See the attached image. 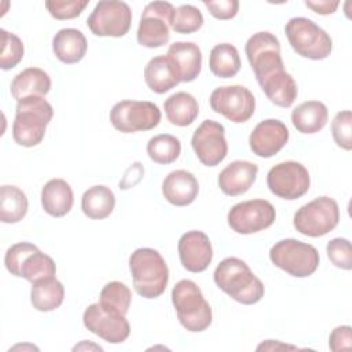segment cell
<instances>
[{
  "instance_id": "obj_1",
  "label": "cell",
  "mask_w": 352,
  "mask_h": 352,
  "mask_svg": "<svg viewBox=\"0 0 352 352\" xmlns=\"http://www.w3.org/2000/svg\"><path fill=\"white\" fill-rule=\"evenodd\" d=\"M213 279L220 290L245 305L258 302L265 293L263 282L253 274L250 267L238 257L221 260L214 270Z\"/></svg>"
},
{
  "instance_id": "obj_2",
  "label": "cell",
  "mask_w": 352,
  "mask_h": 352,
  "mask_svg": "<svg viewBox=\"0 0 352 352\" xmlns=\"http://www.w3.org/2000/svg\"><path fill=\"white\" fill-rule=\"evenodd\" d=\"M129 271L136 293L144 298L160 297L169 280V270L161 253L153 248H139L129 256Z\"/></svg>"
},
{
  "instance_id": "obj_3",
  "label": "cell",
  "mask_w": 352,
  "mask_h": 352,
  "mask_svg": "<svg viewBox=\"0 0 352 352\" xmlns=\"http://www.w3.org/2000/svg\"><path fill=\"white\" fill-rule=\"evenodd\" d=\"M54 109L44 96H30L16 103L12 138L22 147H34L44 139Z\"/></svg>"
},
{
  "instance_id": "obj_4",
  "label": "cell",
  "mask_w": 352,
  "mask_h": 352,
  "mask_svg": "<svg viewBox=\"0 0 352 352\" xmlns=\"http://www.w3.org/2000/svg\"><path fill=\"white\" fill-rule=\"evenodd\" d=\"M170 297L177 319L186 330L199 333L210 326L213 318L212 308L194 280H179L173 286Z\"/></svg>"
},
{
  "instance_id": "obj_5",
  "label": "cell",
  "mask_w": 352,
  "mask_h": 352,
  "mask_svg": "<svg viewBox=\"0 0 352 352\" xmlns=\"http://www.w3.org/2000/svg\"><path fill=\"white\" fill-rule=\"evenodd\" d=\"M285 33L294 52L302 58L322 60L333 51L331 37L309 18H292L285 26Z\"/></svg>"
},
{
  "instance_id": "obj_6",
  "label": "cell",
  "mask_w": 352,
  "mask_h": 352,
  "mask_svg": "<svg viewBox=\"0 0 352 352\" xmlns=\"http://www.w3.org/2000/svg\"><path fill=\"white\" fill-rule=\"evenodd\" d=\"M4 264L11 275L25 278L32 283L56 274L52 257L40 252L30 242H18L10 246L4 256Z\"/></svg>"
},
{
  "instance_id": "obj_7",
  "label": "cell",
  "mask_w": 352,
  "mask_h": 352,
  "mask_svg": "<svg viewBox=\"0 0 352 352\" xmlns=\"http://www.w3.org/2000/svg\"><path fill=\"white\" fill-rule=\"evenodd\" d=\"M272 264L292 276L307 278L312 275L320 261L315 246L294 238H286L276 242L270 250Z\"/></svg>"
},
{
  "instance_id": "obj_8",
  "label": "cell",
  "mask_w": 352,
  "mask_h": 352,
  "mask_svg": "<svg viewBox=\"0 0 352 352\" xmlns=\"http://www.w3.org/2000/svg\"><path fill=\"white\" fill-rule=\"evenodd\" d=\"M340 221L338 204L330 197H318L302 205L293 217L294 228L311 238H319L333 231Z\"/></svg>"
},
{
  "instance_id": "obj_9",
  "label": "cell",
  "mask_w": 352,
  "mask_h": 352,
  "mask_svg": "<svg viewBox=\"0 0 352 352\" xmlns=\"http://www.w3.org/2000/svg\"><path fill=\"white\" fill-rule=\"evenodd\" d=\"M161 121L160 107L147 100H121L110 110L111 125L122 133L154 129Z\"/></svg>"
},
{
  "instance_id": "obj_10",
  "label": "cell",
  "mask_w": 352,
  "mask_h": 352,
  "mask_svg": "<svg viewBox=\"0 0 352 352\" xmlns=\"http://www.w3.org/2000/svg\"><path fill=\"white\" fill-rule=\"evenodd\" d=\"M175 7L168 1L148 3L140 16L136 38L147 48H160L169 41L170 23Z\"/></svg>"
},
{
  "instance_id": "obj_11",
  "label": "cell",
  "mask_w": 352,
  "mask_h": 352,
  "mask_svg": "<svg viewBox=\"0 0 352 352\" xmlns=\"http://www.w3.org/2000/svg\"><path fill=\"white\" fill-rule=\"evenodd\" d=\"M132 23V11L125 1H99L87 18V26L99 37H122Z\"/></svg>"
},
{
  "instance_id": "obj_12",
  "label": "cell",
  "mask_w": 352,
  "mask_h": 352,
  "mask_svg": "<svg viewBox=\"0 0 352 352\" xmlns=\"http://www.w3.org/2000/svg\"><path fill=\"white\" fill-rule=\"evenodd\" d=\"M245 52L257 82L285 69L280 56V43L278 37L270 32H258L250 36L246 41Z\"/></svg>"
},
{
  "instance_id": "obj_13",
  "label": "cell",
  "mask_w": 352,
  "mask_h": 352,
  "mask_svg": "<svg viewBox=\"0 0 352 352\" xmlns=\"http://www.w3.org/2000/svg\"><path fill=\"white\" fill-rule=\"evenodd\" d=\"M212 110L227 120L241 124L250 120L256 110V99L243 85H223L212 91L209 96Z\"/></svg>"
},
{
  "instance_id": "obj_14",
  "label": "cell",
  "mask_w": 352,
  "mask_h": 352,
  "mask_svg": "<svg viewBox=\"0 0 352 352\" xmlns=\"http://www.w3.org/2000/svg\"><path fill=\"white\" fill-rule=\"evenodd\" d=\"M267 186L274 195L293 201L308 192L311 186L309 172L297 161H283L270 169Z\"/></svg>"
},
{
  "instance_id": "obj_15",
  "label": "cell",
  "mask_w": 352,
  "mask_h": 352,
  "mask_svg": "<svg viewBox=\"0 0 352 352\" xmlns=\"http://www.w3.org/2000/svg\"><path fill=\"white\" fill-rule=\"evenodd\" d=\"M275 217L276 212L270 201L250 199L234 205L227 214V221L236 234L249 235L271 227Z\"/></svg>"
},
{
  "instance_id": "obj_16",
  "label": "cell",
  "mask_w": 352,
  "mask_h": 352,
  "mask_svg": "<svg viewBox=\"0 0 352 352\" xmlns=\"http://www.w3.org/2000/svg\"><path fill=\"white\" fill-rule=\"evenodd\" d=\"M191 146L197 158L204 165H219L228 153L224 125L213 120L202 121V124L192 133Z\"/></svg>"
},
{
  "instance_id": "obj_17",
  "label": "cell",
  "mask_w": 352,
  "mask_h": 352,
  "mask_svg": "<svg viewBox=\"0 0 352 352\" xmlns=\"http://www.w3.org/2000/svg\"><path fill=\"white\" fill-rule=\"evenodd\" d=\"M82 322L91 333L110 344L124 342L131 333V326L125 316L106 311L99 302L85 308Z\"/></svg>"
},
{
  "instance_id": "obj_18",
  "label": "cell",
  "mask_w": 352,
  "mask_h": 352,
  "mask_svg": "<svg viewBox=\"0 0 352 352\" xmlns=\"http://www.w3.org/2000/svg\"><path fill=\"white\" fill-rule=\"evenodd\" d=\"M182 265L190 272L205 271L213 258V248L209 236L198 230L183 234L177 243Z\"/></svg>"
},
{
  "instance_id": "obj_19",
  "label": "cell",
  "mask_w": 352,
  "mask_h": 352,
  "mask_svg": "<svg viewBox=\"0 0 352 352\" xmlns=\"http://www.w3.org/2000/svg\"><path fill=\"white\" fill-rule=\"evenodd\" d=\"M287 140V126L279 120L268 118L254 126L249 136V146L257 157L271 158L286 146Z\"/></svg>"
},
{
  "instance_id": "obj_20",
  "label": "cell",
  "mask_w": 352,
  "mask_h": 352,
  "mask_svg": "<svg viewBox=\"0 0 352 352\" xmlns=\"http://www.w3.org/2000/svg\"><path fill=\"white\" fill-rule=\"evenodd\" d=\"M166 58L182 82L194 81L202 69L201 48L191 41H175L166 52Z\"/></svg>"
},
{
  "instance_id": "obj_21",
  "label": "cell",
  "mask_w": 352,
  "mask_h": 352,
  "mask_svg": "<svg viewBox=\"0 0 352 352\" xmlns=\"http://www.w3.org/2000/svg\"><path fill=\"white\" fill-rule=\"evenodd\" d=\"M258 166L250 161H232L228 164L217 177L220 190L228 197H238L249 191L256 182Z\"/></svg>"
},
{
  "instance_id": "obj_22",
  "label": "cell",
  "mask_w": 352,
  "mask_h": 352,
  "mask_svg": "<svg viewBox=\"0 0 352 352\" xmlns=\"http://www.w3.org/2000/svg\"><path fill=\"white\" fill-rule=\"evenodd\" d=\"M199 192L197 177L184 169H177L164 179L162 194L164 198L175 206L191 205Z\"/></svg>"
},
{
  "instance_id": "obj_23",
  "label": "cell",
  "mask_w": 352,
  "mask_h": 352,
  "mask_svg": "<svg viewBox=\"0 0 352 352\" xmlns=\"http://www.w3.org/2000/svg\"><path fill=\"white\" fill-rule=\"evenodd\" d=\"M51 89L50 74L40 67H28L19 72L11 81V95L16 102L30 96H45Z\"/></svg>"
},
{
  "instance_id": "obj_24",
  "label": "cell",
  "mask_w": 352,
  "mask_h": 352,
  "mask_svg": "<svg viewBox=\"0 0 352 352\" xmlns=\"http://www.w3.org/2000/svg\"><path fill=\"white\" fill-rule=\"evenodd\" d=\"M74 202L70 184L63 179H51L41 188V206L45 213L54 217L67 214Z\"/></svg>"
},
{
  "instance_id": "obj_25",
  "label": "cell",
  "mask_w": 352,
  "mask_h": 352,
  "mask_svg": "<svg viewBox=\"0 0 352 352\" xmlns=\"http://www.w3.org/2000/svg\"><path fill=\"white\" fill-rule=\"evenodd\" d=\"M88 43L81 30L74 28L60 29L52 38V51L55 56L66 63H77L87 54Z\"/></svg>"
},
{
  "instance_id": "obj_26",
  "label": "cell",
  "mask_w": 352,
  "mask_h": 352,
  "mask_svg": "<svg viewBox=\"0 0 352 352\" xmlns=\"http://www.w3.org/2000/svg\"><path fill=\"white\" fill-rule=\"evenodd\" d=\"M265 96L279 107H290L297 99L298 88L292 77L285 69L275 72L267 78L258 82Z\"/></svg>"
},
{
  "instance_id": "obj_27",
  "label": "cell",
  "mask_w": 352,
  "mask_h": 352,
  "mask_svg": "<svg viewBox=\"0 0 352 352\" xmlns=\"http://www.w3.org/2000/svg\"><path fill=\"white\" fill-rule=\"evenodd\" d=\"M329 120V110L319 100H307L292 111L293 126L301 133H316L322 131Z\"/></svg>"
},
{
  "instance_id": "obj_28",
  "label": "cell",
  "mask_w": 352,
  "mask_h": 352,
  "mask_svg": "<svg viewBox=\"0 0 352 352\" xmlns=\"http://www.w3.org/2000/svg\"><path fill=\"white\" fill-rule=\"evenodd\" d=\"M65 298V287L60 280L47 276L32 283L30 301L33 308L40 312H50L59 308Z\"/></svg>"
},
{
  "instance_id": "obj_29",
  "label": "cell",
  "mask_w": 352,
  "mask_h": 352,
  "mask_svg": "<svg viewBox=\"0 0 352 352\" xmlns=\"http://www.w3.org/2000/svg\"><path fill=\"white\" fill-rule=\"evenodd\" d=\"M168 121L176 126L191 125L199 114L197 99L188 92H176L164 102Z\"/></svg>"
},
{
  "instance_id": "obj_30",
  "label": "cell",
  "mask_w": 352,
  "mask_h": 352,
  "mask_svg": "<svg viewBox=\"0 0 352 352\" xmlns=\"http://www.w3.org/2000/svg\"><path fill=\"white\" fill-rule=\"evenodd\" d=\"M116 206V195L114 192L103 186H92L89 187L81 198V209L84 214L92 220H102L109 217Z\"/></svg>"
},
{
  "instance_id": "obj_31",
  "label": "cell",
  "mask_w": 352,
  "mask_h": 352,
  "mask_svg": "<svg viewBox=\"0 0 352 352\" xmlns=\"http://www.w3.org/2000/svg\"><path fill=\"white\" fill-rule=\"evenodd\" d=\"M144 81L155 94H165L180 82L166 55L154 56L147 62L144 67Z\"/></svg>"
},
{
  "instance_id": "obj_32",
  "label": "cell",
  "mask_w": 352,
  "mask_h": 352,
  "mask_svg": "<svg viewBox=\"0 0 352 352\" xmlns=\"http://www.w3.org/2000/svg\"><path fill=\"white\" fill-rule=\"evenodd\" d=\"M29 202L26 194L16 186L3 184L0 187V220L4 224H15L28 213Z\"/></svg>"
},
{
  "instance_id": "obj_33",
  "label": "cell",
  "mask_w": 352,
  "mask_h": 352,
  "mask_svg": "<svg viewBox=\"0 0 352 352\" xmlns=\"http://www.w3.org/2000/svg\"><path fill=\"white\" fill-rule=\"evenodd\" d=\"M209 69L216 77H234L241 69V58L238 50L230 43L216 44L210 50Z\"/></svg>"
},
{
  "instance_id": "obj_34",
  "label": "cell",
  "mask_w": 352,
  "mask_h": 352,
  "mask_svg": "<svg viewBox=\"0 0 352 352\" xmlns=\"http://www.w3.org/2000/svg\"><path fill=\"white\" fill-rule=\"evenodd\" d=\"M132 293L129 287L118 280H111L103 286L99 294V304L109 312L125 316L129 311Z\"/></svg>"
},
{
  "instance_id": "obj_35",
  "label": "cell",
  "mask_w": 352,
  "mask_h": 352,
  "mask_svg": "<svg viewBox=\"0 0 352 352\" xmlns=\"http://www.w3.org/2000/svg\"><path fill=\"white\" fill-rule=\"evenodd\" d=\"M147 154L151 161L162 165L175 162L182 153L180 140L169 133L153 136L147 143Z\"/></svg>"
},
{
  "instance_id": "obj_36",
  "label": "cell",
  "mask_w": 352,
  "mask_h": 352,
  "mask_svg": "<svg viewBox=\"0 0 352 352\" xmlns=\"http://www.w3.org/2000/svg\"><path fill=\"white\" fill-rule=\"evenodd\" d=\"M202 25H204V15L197 7L191 4H183L175 8L170 28L176 33L191 34L199 30Z\"/></svg>"
},
{
  "instance_id": "obj_37",
  "label": "cell",
  "mask_w": 352,
  "mask_h": 352,
  "mask_svg": "<svg viewBox=\"0 0 352 352\" xmlns=\"http://www.w3.org/2000/svg\"><path fill=\"white\" fill-rule=\"evenodd\" d=\"M0 33H1L0 67L3 70H10V69H14L22 60L25 54V45L16 34L10 33L6 29H0Z\"/></svg>"
},
{
  "instance_id": "obj_38",
  "label": "cell",
  "mask_w": 352,
  "mask_h": 352,
  "mask_svg": "<svg viewBox=\"0 0 352 352\" xmlns=\"http://www.w3.org/2000/svg\"><path fill=\"white\" fill-rule=\"evenodd\" d=\"M331 135L336 144L344 150L352 148V113L342 110L331 121Z\"/></svg>"
},
{
  "instance_id": "obj_39",
  "label": "cell",
  "mask_w": 352,
  "mask_h": 352,
  "mask_svg": "<svg viewBox=\"0 0 352 352\" xmlns=\"http://www.w3.org/2000/svg\"><path fill=\"white\" fill-rule=\"evenodd\" d=\"M88 4L89 0H48L45 1V8L55 19L65 21L77 18Z\"/></svg>"
},
{
  "instance_id": "obj_40",
  "label": "cell",
  "mask_w": 352,
  "mask_h": 352,
  "mask_svg": "<svg viewBox=\"0 0 352 352\" xmlns=\"http://www.w3.org/2000/svg\"><path fill=\"white\" fill-rule=\"evenodd\" d=\"M329 260L341 270L352 268V249L351 242L345 238H334L327 242L326 246Z\"/></svg>"
},
{
  "instance_id": "obj_41",
  "label": "cell",
  "mask_w": 352,
  "mask_h": 352,
  "mask_svg": "<svg viewBox=\"0 0 352 352\" xmlns=\"http://www.w3.org/2000/svg\"><path fill=\"white\" fill-rule=\"evenodd\" d=\"M204 4L212 16L221 21L234 18L239 10L238 0H217V1L204 0Z\"/></svg>"
},
{
  "instance_id": "obj_42",
  "label": "cell",
  "mask_w": 352,
  "mask_h": 352,
  "mask_svg": "<svg viewBox=\"0 0 352 352\" xmlns=\"http://www.w3.org/2000/svg\"><path fill=\"white\" fill-rule=\"evenodd\" d=\"M352 346V329L351 326H338L336 327L329 337V348L333 352L348 351Z\"/></svg>"
},
{
  "instance_id": "obj_43",
  "label": "cell",
  "mask_w": 352,
  "mask_h": 352,
  "mask_svg": "<svg viewBox=\"0 0 352 352\" xmlns=\"http://www.w3.org/2000/svg\"><path fill=\"white\" fill-rule=\"evenodd\" d=\"M340 1H329V0H324V1H305V6L308 8H311L312 11H315L316 14H320V15H329V14H333L337 7H338Z\"/></svg>"
}]
</instances>
